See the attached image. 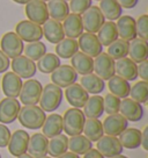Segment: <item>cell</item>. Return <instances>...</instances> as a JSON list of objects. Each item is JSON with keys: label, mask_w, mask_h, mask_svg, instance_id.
I'll use <instances>...</instances> for the list:
<instances>
[{"label": "cell", "mask_w": 148, "mask_h": 158, "mask_svg": "<svg viewBox=\"0 0 148 158\" xmlns=\"http://www.w3.org/2000/svg\"><path fill=\"white\" fill-rule=\"evenodd\" d=\"M138 77L148 81V60H143L138 65Z\"/></svg>", "instance_id": "47"}, {"label": "cell", "mask_w": 148, "mask_h": 158, "mask_svg": "<svg viewBox=\"0 0 148 158\" xmlns=\"http://www.w3.org/2000/svg\"><path fill=\"white\" fill-rule=\"evenodd\" d=\"M18 118L22 127L36 130L42 128L46 118V114L37 105H27L21 107Z\"/></svg>", "instance_id": "1"}, {"label": "cell", "mask_w": 148, "mask_h": 158, "mask_svg": "<svg viewBox=\"0 0 148 158\" xmlns=\"http://www.w3.org/2000/svg\"><path fill=\"white\" fill-rule=\"evenodd\" d=\"M84 114L87 118H101L104 113L103 107V98L99 94H94L89 97L87 102L84 104Z\"/></svg>", "instance_id": "28"}, {"label": "cell", "mask_w": 148, "mask_h": 158, "mask_svg": "<svg viewBox=\"0 0 148 158\" xmlns=\"http://www.w3.org/2000/svg\"><path fill=\"white\" fill-rule=\"evenodd\" d=\"M78 80V73L71 65H59L51 73L52 84L59 86L60 89H66L69 85L74 84Z\"/></svg>", "instance_id": "10"}, {"label": "cell", "mask_w": 148, "mask_h": 158, "mask_svg": "<svg viewBox=\"0 0 148 158\" xmlns=\"http://www.w3.org/2000/svg\"><path fill=\"white\" fill-rule=\"evenodd\" d=\"M102 126L104 134L117 137L128 127V121L119 113L111 114L104 118Z\"/></svg>", "instance_id": "17"}, {"label": "cell", "mask_w": 148, "mask_h": 158, "mask_svg": "<svg viewBox=\"0 0 148 158\" xmlns=\"http://www.w3.org/2000/svg\"><path fill=\"white\" fill-rule=\"evenodd\" d=\"M15 33L22 41L27 43L41 41L43 37L42 26L36 25L29 20H22L15 27Z\"/></svg>", "instance_id": "6"}, {"label": "cell", "mask_w": 148, "mask_h": 158, "mask_svg": "<svg viewBox=\"0 0 148 158\" xmlns=\"http://www.w3.org/2000/svg\"><path fill=\"white\" fill-rule=\"evenodd\" d=\"M22 84H23L22 79L13 71L5 72L1 79V89L7 98H18L22 89Z\"/></svg>", "instance_id": "18"}, {"label": "cell", "mask_w": 148, "mask_h": 158, "mask_svg": "<svg viewBox=\"0 0 148 158\" xmlns=\"http://www.w3.org/2000/svg\"><path fill=\"white\" fill-rule=\"evenodd\" d=\"M78 44H79V49H81V52L86 54L87 56L95 58L96 56H99L101 52H103V45L101 44L96 34H92V33H82L80 35Z\"/></svg>", "instance_id": "12"}, {"label": "cell", "mask_w": 148, "mask_h": 158, "mask_svg": "<svg viewBox=\"0 0 148 158\" xmlns=\"http://www.w3.org/2000/svg\"><path fill=\"white\" fill-rule=\"evenodd\" d=\"M117 31H118V36H120L122 40L125 41H132L137 37V28H135V19L133 16L130 15H124L120 16L117 20Z\"/></svg>", "instance_id": "22"}, {"label": "cell", "mask_w": 148, "mask_h": 158, "mask_svg": "<svg viewBox=\"0 0 148 158\" xmlns=\"http://www.w3.org/2000/svg\"><path fill=\"white\" fill-rule=\"evenodd\" d=\"M43 86L37 79H27V81L22 84L20 91V101L25 106L27 105H37L40 101Z\"/></svg>", "instance_id": "5"}, {"label": "cell", "mask_w": 148, "mask_h": 158, "mask_svg": "<svg viewBox=\"0 0 148 158\" xmlns=\"http://www.w3.org/2000/svg\"><path fill=\"white\" fill-rule=\"evenodd\" d=\"M43 135H45L48 138H52L57 135H60L63 133V116L59 114H50L46 116L44 123L42 126Z\"/></svg>", "instance_id": "27"}, {"label": "cell", "mask_w": 148, "mask_h": 158, "mask_svg": "<svg viewBox=\"0 0 148 158\" xmlns=\"http://www.w3.org/2000/svg\"><path fill=\"white\" fill-rule=\"evenodd\" d=\"M80 85L88 94H99L105 89V83L95 73H89L82 76L80 79Z\"/></svg>", "instance_id": "30"}, {"label": "cell", "mask_w": 148, "mask_h": 158, "mask_svg": "<svg viewBox=\"0 0 148 158\" xmlns=\"http://www.w3.org/2000/svg\"><path fill=\"white\" fill-rule=\"evenodd\" d=\"M99 8L102 12L104 19L109 21L118 20L123 14V8L117 0H101Z\"/></svg>", "instance_id": "35"}, {"label": "cell", "mask_w": 148, "mask_h": 158, "mask_svg": "<svg viewBox=\"0 0 148 158\" xmlns=\"http://www.w3.org/2000/svg\"><path fill=\"white\" fill-rule=\"evenodd\" d=\"M16 158H34L33 156H30L29 153H23V155H21V156H19V157H16Z\"/></svg>", "instance_id": "54"}, {"label": "cell", "mask_w": 148, "mask_h": 158, "mask_svg": "<svg viewBox=\"0 0 148 158\" xmlns=\"http://www.w3.org/2000/svg\"><path fill=\"white\" fill-rule=\"evenodd\" d=\"M112 158H128V157H126V156H122V153H120V155H118V156H115V157H112Z\"/></svg>", "instance_id": "55"}, {"label": "cell", "mask_w": 148, "mask_h": 158, "mask_svg": "<svg viewBox=\"0 0 148 158\" xmlns=\"http://www.w3.org/2000/svg\"><path fill=\"white\" fill-rule=\"evenodd\" d=\"M69 12L82 15L92 6V0H69Z\"/></svg>", "instance_id": "45"}, {"label": "cell", "mask_w": 148, "mask_h": 158, "mask_svg": "<svg viewBox=\"0 0 148 158\" xmlns=\"http://www.w3.org/2000/svg\"><path fill=\"white\" fill-rule=\"evenodd\" d=\"M96 34H97L96 35L97 39L103 47H109L119 37L117 27L114 21H105Z\"/></svg>", "instance_id": "29"}, {"label": "cell", "mask_w": 148, "mask_h": 158, "mask_svg": "<svg viewBox=\"0 0 148 158\" xmlns=\"http://www.w3.org/2000/svg\"><path fill=\"white\" fill-rule=\"evenodd\" d=\"M25 13L29 21L36 25L43 26L49 20V12L46 2L42 0H30L25 4Z\"/></svg>", "instance_id": "7"}, {"label": "cell", "mask_w": 148, "mask_h": 158, "mask_svg": "<svg viewBox=\"0 0 148 158\" xmlns=\"http://www.w3.org/2000/svg\"><path fill=\"white\" fill-rule=\"evenodd\" d=\"M79 51L78 41L74 39H63L56 44V55L59 58L68 59Z\"/></svg>", "instance_id": "36"}, {"label": "cell", "mask_w": 148, "mask_h": 158, "mask_svg": "<svg viewBox=\"0 0 148 158\" xmlns=\"http://www.w3.org/2000/svg\"><path fill=\"white\" fill-rule=\"evenodd\" d=\"M23 41L16 35L15 31H8L2 35L0 40V50L8 57V58H15L18 56H21L23 52Z\"/></svg>", "instance_id": "4"}, {"label": "cell", "mask_w": 148, "mask_h": 158, "mask_svg": "<svg viewBox=\"0 0 148 158\" xmlns=\"http://www.w3.org/2000/svg\"><path fill=\"white\" fill-rule=\"evenodd\" d=\"M63 29H64L65 36L68 39L76 40L80 35L84 33V26H82V19L81 15L69 13L63 23Z\"/></svg>", "instance_id": "24"}, {"label": "cell", "mask_w": 148, "mask_h": 158, "mask_svg": "<svg viewBox=\"0 0 148 158\" xmlns=\"http://www.w3.org/2000/svg\"><path fill=\"white\" fill-rule=\"evenodd\" d=\"M128 55L134 63H141L148 58V44L147 41L135 37L128 42Z\"/></svg>", "instance_id": "26"}, {"label": "cell", "mask_w": 148, "mask_h": 158, "mask_svg": "<svg viewBox=\"0 0 148 158\" xmlns=\"http://www.w3.org/2000/svg\"><path fill=\"white\" fill-rule=\"evenodd\" d=\"M10 68L13 70V72L15 74H18L21 79L33 78L36 74V71H37L36 63L34 60H31L28 57L22 56V55L12 59Z\"/></svg>", "instance_id": "13"}, {"label": "cell", "mask_w": 148, "mask_h": 158, "mask_svg": "<svg viewBox=\"0 0 148 158\" xmlns=\"http://www.w3.org/2000/svg\"><path fill=\"white\" fill-rule=\"evenodd\" d=\"M119 114L130 122H138L143 116V107L131 98H125L120 100Z\"/></svg>", "instance_id": "16"}, {"label": "cell", "mask_w": 148, "mask_h": 158, "mask_svg": "<svg viewBox=\"0 0 148 158\" xmlns=\"http://www.w3.org/2000/svg\"><path fill=\"white\" fill-rule=\"evenodd\" d=\"M108 87L110 89V93L118 97L119 99H125L130 95V89H131L130 81L125 80L119 76L115 74L114 77L109 79Z\"/></svg>", "instance_id": "31"}, {"label": "cell", "mask_w": 148, "mask_h": 158, "mask_svg": "<svg viewBox=\"0 0 148 158\" xmlns=\"http://www.w3.org/2000/svg\"><path fill=\"white\" fill-rule=\"evenodd\" d=\"M42 30H43V36H45L46 41H49L52 44H57L63 39H65L63 23L57 20L49 19L43 25Z\"/></svg>", "instance_id": "23"}, {"label": "cell", "mask_w": 148, "mask_h": 158, "mask_svg": "<svg viewBox=\"0 0 148 158\" xmlns=\"http://www.w3.org/2000/svg\"><path fill=\"white\" fill-rule=\"evenodd\" d=\"M107 54L114 58L115 60L128 56V42L125 40L117 39L115 42H112L111 44L108 47V52Z\"/></svg>", "instance_id": "40"}, {"label": "cell", "mask_w": 148, "mask_h": 158, "mask_svg": "<svg viewBox=\"0 0 148 158\" xmlns=\"http://www.w3.org/2000/svg\"><path fill=\"white\" fill-rule=\"evenodd\" d=\"M10 58L0 50V73L7 72V70L10 69Z\"/></svg>", "instance_id": "48"}, {"label": "cell", "mask_w": 148, "mask_h": 158, "mask_svg": "<svg viewBox=\"0 0 148 158\" xmlns=\"http://www.w3.org/2000/svg\"><path fill=\"white\" fill-rule=\"evenodd\" d=\"M59 65H61L60 64V58L57 55L46 52L43 57H41L37 60L36 68H37V70L40 72L48 74V73H52Z\"/></svg>", "instance_id": "39"}, {"label": "cell", "mask_w": 148, "mask_h": 158, "mask_svg": "<svg viewBox=\"0 0 148 158\" xmlns=\"http://www.w3.org/2000/svg\"><path fill=\"white\" fill-rule=\"evenodd\" d=\"M12 1H14L16 4H20V5H25V4H28L30 0H12Z\"/></svg>", "instance_id": "53"}, {"label": "cell", "mask_w": 148, "mask_h": 158, "mask_svg": "<svg viewBox=\"0 0 148 158\" xmlns=\"http://www.w3.org/2000/svg\"><path fill=\"white\" fill-rule=\"evenodd\" d=\"M84 158H105V157L102 156L96 149H90L88 152H86L84 155Z\"/></svg>", "instance_id": "51"}, {"label": "cell", "mask_w": 148, "mask_h": 158, "mask_svg": "<svg viewBox=\"0 0 148 158\" xmlns=\"http://www.w3.org/2000/svg\"><path fill=\"white\" fill-rule=\"evenodd\" d=\"M21 109L20 101L16 98H4L0 100V123H13Z\"/></svg>", "instance_id": "9"}, {"label": "cell", "mask_w": 148, "mask_h": 158, "mask_svg": "<svg viewBox=\"0 0 148 158\" xmlns=\"http://www.w3.org/2000/svg\"><path fill=\"white\" fill-rule=\"evenodd\" d=\"M42 158H52V157H50V156H44V157H42Z\"/></svg>", "instance_id": "56"}, {"label": "cell", "mask_w": 148, "mask_h": 158, "mask_svg": "<svg viewBox=\"0 0 148 158\" xmlns=\"http://www.w3.org/2000/svg\"><path fill=\"white\" fill-rule=\"evenodd\" d=\"M65 98L67 100L72 107L74 108H82L84 104L87 102L89 98V94L84 89V87L80 84H74L69 85L68 87L65 89Z\"/></svg>", "instance_id": "19"}, {"label": "cell", "mask_w": 148, "mask_h": 158, "mask_svg": "<svg viewBox=\"0 0 148 158\" xmlns=\"http://www.w3.org/2000/svg\"><path fill=\"white\" fill-rule=\"evenodd\" d=\"M81 19H82L84 30H86L87 33H92V34H96L102 27V25L105 22V19L101 10L99 8V6H90L82 14Z\"/></svg>", "instance_id": "8"}, {"label": "cell", "mask_w": 148, "mask_h": 158, "mask_svg": "<svg viewBox=\"0 0 148 158\" xmlns=\"http://www.w3.org/2000/svg\"><path fill=\"white\" fill-rule=\"evenodd\" d=\"M10 128L6 124L0 123V148H6L10 138Z\"/></svg>", "instance_id": "46"}, {"label": "cell", "mask_w": 148, "mask_h": 158, "mask_svg": "<svg viewBox=\"0 0 148 158\" xmlns=\"http://www.w3.org/2000/svg\"><path fill=\"white\" fill-rule=\"evenodd\" d=\"M57 158H80V157H79V155H76V153L67 151V152H65L64 155H61V156H59V157H57Z\"/></svg>", "instance_id": "52"}, {"label": "cell", "mask_w": 148, "mask_h": 158, "mask_svg": "<svg viewBox=\"0 0 148 158\" xmlns=\"http://www.w3.org/2000/svg\"><path fill=\"white\" fill-rule=\"evenodd\" d=\"M141 145H142V148L147 151L148 150V127H145V129L141 131Z\"/></svg>", "instance_id": "50"}, {"label": "cell", "mask_w": 148, "mask_h": 158, "mask_svg": "<svg viewBox=\"0 0 148 158\" xmlns=\"http://www.w3.org/2000/svg\"><path fill=\"white\" fill-rule=\"evenodd\" d=\"M115 71L117 76L127 81H133L138 78V64L128 57L117 59L115 62Z\"/></svg>", "instance_id": "20"}, {"label": "cell", "mask_w": 148, "mask_h": 158, "mask_svg": "<svg viewBox=\"0 0 148 158\" xmlns=\"http://www.w3.org/2000/svg\"><path fill=\"white\" fill-rule=\"evenodd\" d=\"M29 137L30 135L23 129L15 130L14 133L10 135V142L7 144V148H8L10 155L14 157H19V156L27 152Z\"/></svg>", "instance_id": "15"}, {"label": "cell", "mask_w": 148, "mask_h": 158, "mask_svg": "<svg viewBox=\"0 0 148 158\" xmlns=\"http://www.w3.org/2000/svg\"><path fill=\"white\" fill-rule=\"evenodd\" d=\"M130 97L139 104H146L148 101V81H137L130 89Z\"/></svg>", "instance_id": "41"}, {"label": "cell", "mask_w": 148, "mask_h": 158, "mask_svg": "<svg viewBox=\"0 0 148 158\" xmlns=\"http://www.w3.org/2000/svg\"><path fill=\"white\" fill-rule=\"evenodd\" d=\"M86 116L80 108L67 109L63 116V131L67 136H75L82 134Z\"/></svg>", "instance_id": "3"}, {"label": "cell", "mask_w": 148, "mask_h": 158, "mask_svg": "<svg viewBox=\"0 0 148 158\" xmlns=\"http://www.w3.org/2000/svg\"><path fill=\"white\" fill-rule=\"evenodd\" d=\"M68 150V137L67 135L60 134L52 137L49 141V147H48V153L50 157L57 158L67 152Z\"/></svg>", "instance_id": "34"}, {"label": "cell", "mask_w": 148, "mask_h": 158, "mask_svg": "<svg viewBox=\"0 0 148 158\" xmlns=\"http://www.w3.org/2000/svg\"><path fill=\"white\" fill-rule=\"evenodd\" d=\"M123 147L119 142L118 137L103 135L96 142V150L104 157L112 158L123 152Z\"/></svg>", "instance_id": "14"}, {"label": "cell", "mask_w": 148, "mask_h": 158, "mask_svg": "<svg viewBox=\"0 0 148 158\" xmlns=\"http://www.w3.org/2000/svg\"><path fill=\"white\" fill-rule=\"evenodd\" d=\"M82 133L90 142H97L104 135L102 122L99 118H86Z\"/></svg>", "instance_id": "37"}, {"label": "cell", "mask_w": 148, "mask_h": 158, "mask_svg": "<svg viewBox=\"0 0 148 158\" xmlns=\"http://www.w3.org/2000/svg\"><path fill=\"white\" fill-rule=\"evenodd\" d=\"M117 1L122 6V8H126V10L134 8L139 2V0H117Z\"/></svg>", "instance_id": "49"}, {"label": "cell", "mask_w": 148, "mask_h": 158, "mask_svg": "<svg viewBox=\"0 0 148 158\" xmlns=\"http://www.w3.org/2000/svg\"><path fill=\"white\" fill-rule=\"evenodd\" d=\"M48 12L49 18L57 21H64L69 14V7L65 0H49L48 1Z\"/></svg>", "instance_id": "33"}, {"label": "cell", "mask_w": 148, "mask_h": 158, "mask_svg": "<svg viewBox=\"0 0 148 158\" xmlns=\"http://www.w3.org/2000/svg\"><path fill=\"white\" fill-rule=\"evenodd\" d=\"M49 138L42 133H36L29 137L27 152L34 158H42L48 155Z\"/></svg>", "instance_id": "21"}, {"label": "cell", "mask_w": 148, "mask_h": 158, "mask_svg": "<svg viewBox=\"0 0 148 158\" xmlns=\"http://www.w3.org/2000/svg\"><path fill=\"white\" fill-rule=\"evenodd\" d=\"M23 52H25V57L36 62L46 54V45L41 41L30 42L23 48Z\"/></svg>", "instance_id": "42"}, {"label": "cell", "mask_w": 148, "mask_h": 158, "mask_svg": "<svg viewBox=\"0 0 148 158\" xmlns=\"http://www.w3.org/2000/svg\"><path fill=\"white\" fill-rule=\"evenodd\" d=\"M119 106H120V99L114 94L108 93L103 98L104 112L109 115L119 113Z\"/></svg>", "instance_id": "43"}, {"label": "cell", "mask_w": 148, "mask_h": 158, "mask_svg": "<svg viewBox=\"0 0 148 158\" xmlns=\"http://www.w3.org/2000/svg\"><path fill=\"white\" fill-rule=\"evenodd\" d=\"M65 1H69V0H65Z\"/></svg>", "instance_id": "59"}, {"label": "cell", "mask_w": 148, "mask_h": 158, "mask_svg": "<svg viewBox=\"0 0 148 158\" xmlns=\"http://www.w3.org/2000/svg\"><path fill=\"white\" fill-rule=\"evenodd\" d=\"M64 92L59 86L54 84H46L42 89V94L40 98V107L44 112L51 113L59 107L63 101Z\"/></svg>", "instance_id": "2"}, {"label": "cell", "mask_w": 148, "mask_h": 158, "mask_svg": "<svg viewBox=\"0 0 148 158\" xmlns=\"http://www.w3.org/2000/svg\"><path fill=\"white\" fill-rule=\"evenodd\" d=\"M68 149L71 150V152L76 153L79 156L84 155L90 149H93V142H90L82 134L71 136V138H68Z\"/></svg>", "instance_id": "38"}, {"label": "cell", "mask_w": 148, "mask_h": 158, "mask_svg": "<svg viewBox=\"0 0 148 158\" xmlns=\"http://www.w3.org/2000/svg\"><path fill=\"white\" fill-rule=\"evenodd\" d=\"M135 28H137V36L139 39L147 41L148 39V15L143 14L135 20Z\"/></svg>", "instance_id": "44"}, {"label": "cell", "mask_w": 148, "mask_h": 158, "mask_svg": "<svg viewBox=\"0 0 148 158\" xmlns=\"http://www.w3.org/2000/svg\"><path fill=\"white\" fill-rule=\"evenodd\" d=\"M119 142L123 148L137 149L141 145V130L138 128H126L119 135Z\"/></svg>", "instance_id": "32"}, {"label": "cell", "mask_w": 148, "mask_h": 158, "mask_svg": "<svg viewBox=\"0 0 148 158\" xmlns=\"http://www.w3.org/2000/svg\"><path fill=\"white\" fill-rule=\"evenodd\" d=\"M115 60L107 52H101L94 59V72L103 80H109L116 74L115 71Z\"/></svg>", "instance_id": "11"}, {"label": "cell", "mask_w": 148, "mask_h": 158, "mask_svg": "<svg viewBox=\"0 0 148 158\" xmlns=\"http://www.w3.org/2000/svg\"><path fill=\"white\" fill-rule=\"evenodd\" d=\"M95 1H101V0H95Z\"/></svg>", "instance_id": "58"}, {"label": "cell", "mask_w": 148, "mask_h": 158, "mask_svg": "<svg viewBox=\"0 0 148 158\" xmlns=\"http://www.w3.org/2000/svg\"><path fill=\"white\" fill-rule=\"evenodd\" d=\"M71 66L75 70L78 74L84 76V74L93 73L94 71V59L87 56L86 54L78 51L71 58Z\"/></svg>", "instance_id": "25"}, {"label": "cell", "mask_w": 148, "mask_h": 158, "mask_svg": "<svg viewBox=\"0 0 148 158\" xmlns=\"http://www.w3.org/2000/svg\"><path fill=\"white\" fill-rule=\"evenodd\" d=\"M0 158H1V155H0Z\"/></svg>", "instance_id": "60"}, {"label": "cell", "mask_w": 148, "mask_h": 158, "mask_svg": "<svg viewBox=\"0 0 148 158\" xmlns=\"http://www.w3.org/2000/svg\"><path fill=\"white\" fill-rule=\"evenodd\" d=\"M42 1H44V2H45V1H49V0H42Z\"/></svg>", "instance_id": "57"}]
</instances>
